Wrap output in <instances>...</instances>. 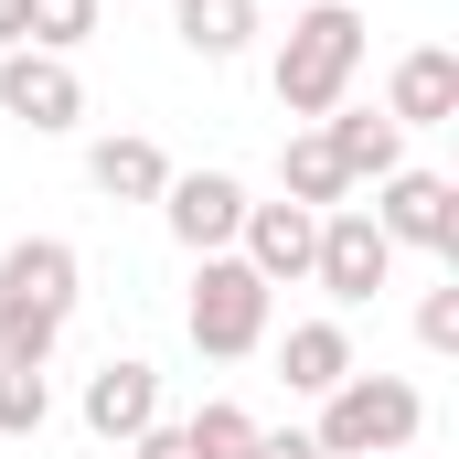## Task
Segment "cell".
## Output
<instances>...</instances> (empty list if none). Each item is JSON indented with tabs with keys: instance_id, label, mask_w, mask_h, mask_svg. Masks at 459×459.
Listing matches in <instances>:
<instances>
[{
	"instance_id": "6da1fadb",
	"label": "cell",
	"mask_w": 459,
	"mask_h": 459,
	"mask_svg": "<svg viewBox=\"0 0 459 459\" xmlns=\"http://www.w3.org/2000/svg\"><path fill=\"white\" fill-rule=\"evenodd\" d=\"M352 75H363V11H352V0H310V11L289 22L278 65H267L278 108L289 117H332L352 97Z\"/></svg>"
},
{
	"instance_id": "7a4b0ae2",
	"label": "cell",
	"mask_w": 459,
	"mask_h": 459,
	"mask_svg": "<svg viewBox=\"0 0 459 459\" xmlns=\"http://www.w3.org/2000/svg\"><path fill=\"white\" fill-rule=\"evenodd\" d=\"M417 428H428V395L406 385V374H342L332 395H321V459H395L417 449Z\"/></svg>"
},
{
	"instance_id": "3957f363",
	"label": "cell",
	"mask_w": 459,
	"mask_h": 459,
	"mask_svg": "<svg viewBox=\"0 0 459 459\" xmlns=\"http://www.w3.org/2000/svg\"><path fill=\"white\" fill-rule=\"evenodd\" d=\"M267 321H278V289L246 267V256H193V310H182V332L204 363H246V352L267 342Z\"/></svg>"
},
{
	"instance_id": "277c9868",
	"label": "cell",
	"mask_w": 459,
	"mask_h": 459,
	"mask_svg": "<svg viewBox=\"0 0 459 459\" xmlns=\"http://www.w3.org/2000/svg\"><path fill=\"white\" fill-rule=\"evenodd\" d=\"M0 117H22L32 139L86 128V75H75V54H32V43H11V54H0Z\"/></svg>"
},
{
	"instance_id": "5b68a950",
	"label": "cell",
	"mask_w": 459,
	"mask_h": 459,
	"mask_svg": "<svg viewBox=\"0 0 459 459\" xmlns=\"http://www.w3.org/2000/svg\"><path fill=\"white\" fill-rule=\"evenodd\" d=\"M363 214L385 225V246H395V256H406V246L459 256V182H449V171H385Z\"/></svg>"
},
{
	"instance_id": "8992f818",
	"label": "cell",
	"mask_w": 459,
	"mask_h": 459,
	"mask_svg": "<svg viewBox=\"0 0 459 459\" xmlns=\"http://www.w3.org/2000/svg\"><path fill=\"white\" fill-rule=\"evenodd\" d=\"M310 278H321L342 310H363V299L395 278V246H385V225H374L363 204H332V214H321V246H310Z\"/></svg>"
},
{
	"instance_id": "52a82bcc",
	"label": "cell",
	"mask_w": 459,
	"mask_h": 459,
	"mask_svg": "<svg viewBox=\"0 0 459 459\" xmlns=\"http://www.w3.org/2000/svg\"><path fill=\"white\" fill-rule=\"evenodd\" d=\"M75 299H86V256H75L65 235H22V246H0V310L75 321Z\"/></svg>"
},
{
	"instance_id": "ba28073f",
	"label": "cell",
	"mask_w": 459,
	"mask_h": 459,
	"mask_svg": "<svg viewBox=\"0 0 459 459\" xmlns=\"http://www.w3.org/2000/svg\"><path fill=\"white\" fill-rule=\"evenodd\" d=\"M246 182L235 171H171V193H160V225L182 235L193 256H235V225H246Z\"/></svg>"
},
{
	"instance_id": "9c48e42d",
	"label": "cell",
	"mask_w": 459,
	"mask_h": 459,
	"mask_svg": "<svg viewBox=\"0 0 459 459\" xmlns=\"http://www.w3.org/2000/svg\"><path fill=\"white\" fill-rule=\"evenodd\" d=\"M310 246H321V214L310 204H246V225H235V256L267 289H299L310 278Z\"/></svg>"
},
{
	"instance_id": "30bf717a",
	"label": "cell",
	"mask_w": 459,
	"mask_h": 459,
	"mask_svg": "<svg viewBox=\"0 0 459 459\" xmlns=\"http://www.w3.org/2000/svg\"><path fill=\"white\" fill-rule=\"evenodd\" d=\"M86 428L128 449L139 428H160V363H139V352H108L97 374H86Z\"/></svg>"
},
{
	"instance_id": "8fae6325",
	"label": "cell",
	"mask_w": 459,
	"mask_h": 459,
	"mask_svg": "<svg viewBox=\"0 0 459 459\" xmlns=\"http://www.w3.org/2000/svg\"><path fill=\"white\" fill-rule=\"evenodd\" d=\"M385 117H395V128H449V117H459V54H449V43L395 54V75H385Z\"/></svg>"
},
{
	"instance_id": "7c38bea8",
	"label": "cell",
	"mask_w": 459,
	"mask_h": 459,
	"mask_svg": "<svg viewBox=\"0 0 459 459\" xmlns=\"http://www.w3.org/2000/svg\"><path fill=\"white\" fill-rule=\"evenodd\" d=\"M321 150L342 160V182H385V171H406V128H395L385 108H352V97L321 117Z\"/></svg>"
},
{
	"instance_id": "4fadbf2b",
	"label": "cell",
	"mask_w": 459,
	"mask_h": 459,
	"mask_svg": "<svg viewBox=\"0 0 459 459\" xmlns=\"http://www.w3.org/2000/svg\"><path fill=\"white\" fill-rule=\"evenodd\" d=\"M86 182H97L108 204H160V193H171V150L139 139V128H108V139L86 150Z\"/></svg>"
},
{
	"instance_id": "5bb4252c",
	"label": "cell",
	"mask_w": 459,
	"mask_h": 459,
	"mask_svg": "<svg viewBox=\"0 0 459 459\" xmlns=\"http://www.w3.org/2000/svg\"><path fill=\"white\" fill-rule=\"evenodd\" d=\"M342 374H363L342 321H289V342H278V385H289V395H332Z\"/></svg>"
},
{
	"instance_id": "9a60e30c",
	"label": "cell",
	"mask_w": 459,
	"mask_h": 459,
	"mask_svg": "<svg viewBox=\"0 0 459 459\" xmlns=\"http://www.w3.org/2000/svg\"><path fill=\"white\" fill-rule=\"evenodd\" d=\"M171 22H182V54L204 65H235L256 43V0H171Z\"/></svg>"
},
{
	"instance_id": "2e32d148",
	"label": "cell",
	"mask_w": 459,
	"mask_h": 459,
	"mask_svg": "<svg viewBox=\"0 0 459 459\" xmlns=\"http://www.w3.org/2000/svg\"><path fill=\"white\" fill-rule=\"evenodd\" d=\"M278 204H310V214H332V204H352L342 160L321 150V128H299L289 150H278Z\"/></svg>"
},
{
	"instance_id": "e0dca14e",
	"label": "cell",
	"mask_w": 459,
	"mask_h": 459,
	"mask_svg": "<svg viewBox=\"0 0 459 459\" xmlns=\"http://www.w3.org/2000/svg\"><path fill=\"white\" fill-rule=\"evenodd\" d=\"M54 428V385L32 363H0V438H43Z\"/></svg>"
},
{
	"instance_id": "ac0fdd59",
	"label": "cell",
	"mask_w": 459,
	"mask_h": 459,
	"mask_svg": "<svg viewBox=\"0 0 459 459\" xmlns=\"http://www.w3.org/2000/svg\"><path fill=\"white\" fill-rule=\"evenodd\" d=\"M182 438H193V459H246L256 449V417H246L235 395H214L204 417H182Z\"/></svg>"
},
{
	"instance_id": "d6986e66",
	"label": "cell",
	"mask_w": 459,
	"mask_h": 459,
	"mask_svg": "<svg viewBox=\"0 0 459 459\" xmlns=\"http://www.w3.org/2000/svg\"><path fill=\"white\" fill-rule=\"evenodd\" d=\"M97 11H108V0H32V54H75V43L97 32Z\"/></svg>"
},
{
	"instance_id": "ffe728a7",
	"label": "cell",
	"mask_w": 459,
	"mask_h": 459,
	"mask_svg": "<svg viewBox=\"0 0 459 459\" xmlns=\"http://www.w3.org/2000/svg\"><path fill=\"white\" fill-rule=\"evenodd\" d=\"M417 342H428V352H459V289H428V299H417Z\"/></svg>"
},
{
	"instance_id": "44dd1931",
	"label": "cell",
	"mask_w": 459,
	"mask_h": 459,
	"mask_svg": "<svg viewBox=\"0 0 459 459\" xmlns=\"http://www.w3.org/2000/svg\"><path fill=\"white\" fill-rule=\"evenodd\" d=\"M246 459H321V438H310V428H256Z\"/></svg>"
},
{
	"instance_id": "7402d4cb",
	"label": "cell",
	"mask_w": 459,
	"mask_h": 459,
	"mask_svg": "<svg viewBox=\"0 0 459 459\" xmlns=\"http://www.w3.org/2000/svg\"><path fill=\"white\" fill-rule=\"evenodd\" d=\"M128 459H193V438L160 417V428H139V438H128Z\"/></svg>"
},
{
	"instance_id": "603a6c76",
	"label": "cell",
	"mask_w": 459,
	"mask_h": 459,
	"mask_svg": "<svg viewBox=\"0 0 459 459\" xmlns=\"http://www.w3.org/2000/svg\"><path fill=\"white\" fill-rule=\"evenodd\" d=\"M11 43H32V0H0V54Z\"/></svg>"
},
{
	"instance_id": "cb8c5ba5",
	"label": "cell",
	"mask_w": 459,
	"mask_h": 459,
	"mask_svg": "<svg viewBox=\"0 0 459 459\" xmlns=\"http://www.w3.org/2000/svg\"><path fill=\"white\" fill-rule=\"evenodd\" d=\"M117 11H128V0H117Z\"/></svg>"
}]
</instances>
